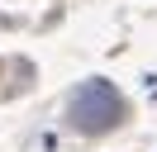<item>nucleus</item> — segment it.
Masks as SVG:
<instances>
[]
</instances>
